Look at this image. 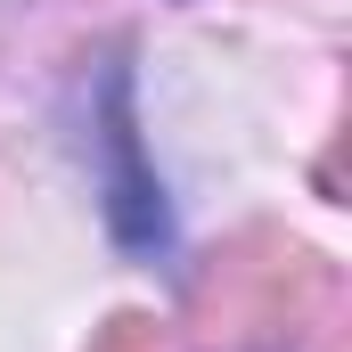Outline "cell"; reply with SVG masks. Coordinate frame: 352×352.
Returning a JSON list of instances; mask_svg holds the SVG:
<instances>
[{"label":"cell","instance_id":"cell-1","mask_svg":"<svg viewBox=\"0 0 352 352\" xmlns=\"http://www.w3.org/2000/svg\"><path fill=\"white\" fill-rule=\"evenodd\" d=\"M115 230H123V246H156V238H164V205H156V180L140 173V156H131L123 82H115Z\"/></svg>","mask_w":352,"mask_h":352}]
</instances>
